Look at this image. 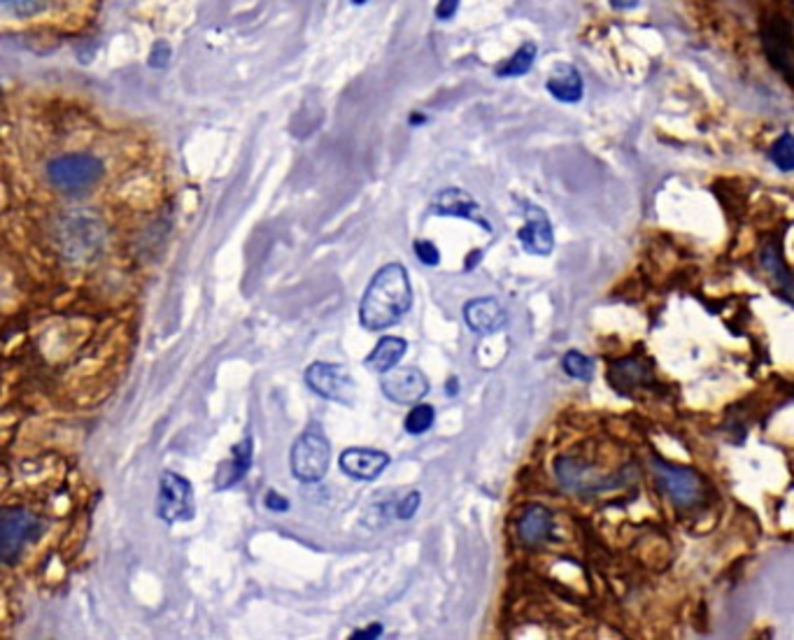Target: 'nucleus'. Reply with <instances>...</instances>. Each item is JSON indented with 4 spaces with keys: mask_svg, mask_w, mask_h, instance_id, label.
Here are the masks:
<instances>
[{
    "mask_svg": "<svg viewBox=\"0 0 794 640\" xmlns=\"http://www.w3.org/2000/svg\"><path fill=\"white\" fill-rule=\"evenodd\" d=\"M412 305V287L401 264H387L375 273L359 305V322L369 331H385L404 319Z\"/></svg>",
    "mask_w": 794,
    "mask_h": 640,
    "instance_id": "obj_1",
    "label": "nucleus"
},
{
    "mask_svg": "<svg viewBox=\"0 0 794 640\" xmlns=\"http://www.w3.org/2000/svg\"><path fill=\"white\" fill-rule=\"evenodd\" d=\"M289 461H291V473L299 482L313 484L326 475L332 461V445L317 424L303 431L299 440L293 443Z\"/></svg>",
    "mask_w": 794,
    "mask_h": 640,
    "instance_id": "obj_2",
    "label": "nucleus"
},
{
    "mask_svg": "<svg viewBox=\"0 0 794 640\" xmlns=\"http://www.w3.org/2000/svg\"><path fill=\"white\" fill-rule=\"evenodd\" d=\"M47 178L63 194H82L103 178V164L92 154H63L47 166Z\"/></svg>",
    "mask_w": 794,
    "mask_h": 640,
    "instance_id": "obj_3",
    "label": "nucleus"
},
{
    "mask_svg": "<svg viewBox=\"0 0 794 640\" xmlns=\"http://www.w3.org/2000/svg\"><path fill=\"white\" fill-rule=\"evenodd\" d=\"M43 533V520L26 508H0V564H12Z\"/></svg>",
    "mask_w": 794,
    "mask_h": 640,
    "instance_id": "obj_4",
    "label": "nucleus"
},
{
    "mask_svg": "<svg viewBox=\"0 0 794 640\" xmlns=\"http://www.w3.org/2000/svg\"><path fill=\"white\" fill-rule=\"evenodd\" d=\"M305 385L326 401H334L340 406H354L357 401L354 377L348 373V369L338 366V363H326V361L310 363L305 371Z\"/></svg>",
    "mask_w": 794,
    "mask_h": 640,
    "instance_id": "obj_5",
    "label": "nucleus"
},
{
    "mask_svg": "<svg viewBox=\"0 0 794 640\" xmlns=\"http://www.w3.org/2000/svg\"><path fill=\"white\" fill-rule=\"evenodd\" d=\"M59 242L61 252L71 258V262H82V258H89L100 250L103 229L98 219L84 213H73L61 219Z\"/></svg>",
    "mask_w": 794,
    "mask_h": 640,
    "instance_id": "obj_6",
    "label": "nucleus"
},
{
    "mask_svg": "<svg viewBox=\"0 0 794 640\" xmlns=\"http://www.w3.org/2000/svg\"><path fill=\"white\" fill-rule=\"evenodd\" d=\"M157 512L166 524L189 522L194 517V487L178 473H164L159 482Z\"/></svg>",
    "mask_w": 794,
    "mask_h": 640,
    "instance_id": "obj_7",
    "label": "nucleus"
},
{
    "mask_svg": "<svg viewBox=\"0 0 794 640\" xmlns=\"http://www.w3.org/2000/svg\"><path fill=\"white\" fill-rule=\"evenodd\" d=\"M654 475H658L660 487L666 496L678 506H695L701 496V478L693 469H683V466H671L660 459L652 463Z\"/></svg>",
    "mask_w": 794,
    "mask_h": 640,
    "instance_id": "obj_8",
    "label": "nucleus"
},
{
    "mask_svg": "<svg viewBox=\"0 0 794 640\" xmlns=\"http://www.w3.org/2000/svg\"><path fill=\"white\" fill-rule=\"evenodd\" d=\"M522 215H525V227L517 231V240H520L522 250L527 254L537 256L552 254V250H555V231H552V221L548 213L539 205L525 203Z\"/></svg>",
    "mask_w": 794,
    "mask_h": 640,
    "instance_id": "obj_9",
    "label": "nucleus"
},
{
    "mask_svg": "<svg viewBox=\"0 0 794 640\" xmlns=\"http://www.w3.org/2000/svg\"><path fill=\"white\" fill-rule=\"evenodd\" d=\"M380 389L387 396L389 401L401 403V406H412L420 403L424 396L429 394V379L422 371L418 369H392L387 373H383V383H380Z\"/></svg>",
    "mask_w": 794,
    "mask_h": 640,
    "instance_id": "obj_10",
    "label": "nucleus"
},
{
    "mask_svg": "<svg viewBox=\"0 0 794 640\" xmlns=\"http://www.w3.org/2000/svg\"><path fill=\"white\" fill-rule=\"evenodd\" d=\"M478 210H480L478 201L459 186H447V189H443V192H438L434 198H431V215L461 217V219H469L473 224H480L482 229L490 231L488 219L480 217Z\"/></svg>",
    "mask_w": 794,
    "mask_h": 640,
    "instance_id": "obj_11",
    "label": "nucleus"
},
{
    "mask_svg": "<svg viewBox=\"0 0 794 640\" xmlns=\"http://www.w3.org/2000/svg\"><path fill=\"white\" fill-rule=\"evenodd\" d=\"M389 455L369 447H350L340 455V471L359 482H371L385 473Z\"/></svg>",
    "mask_w": 794,
    "mask_h": 640,
    "instance_id": "obj_12",
    "label": "nucleus"
},
{
    "mask_svg": "<svg viewBox=\"0 0 794 640\" xmlns=\"http://www.w3.org/2000/svg\"><path fill=\"white\" fill-rule=\"evenodd\" d=\"M464 319L471 331L494 336L508 324V313L496 299H473L464 305Z\"/></svg>",
    "mask_w": 794,
    "mask_h": 640,
    "instance_id": "obj_13",
    "label": "nucleus"
},
{
    "mask_svg": "<svg viewBox=\"0 0 794 640\" xmlns=\"http://www.w3.org/2000/svg\"><path fill=\"white\" fill-rule=\"evenodd\" d=\"M765 49L775 71H781L787 80L792 75V28L783 16H771L765 24Z\"/></svg>",
    "mask_w": 794,
    "mask_h": 640,
    "instance_id": "obj_14",
    "label": "nucleus"
},
{
    "mask_svg": "<svg viewBox=\"0 0 794 640\" xmlns=\"http://www.w3.org/2000/svg\"><path fill=\"white\" fill-rule=\"evenodd\" d=\"M545 89L552 94V98H557L560 102H578L582 98L585 84H582V77L576 65L560 63V65H555V71L548 75Z\"/></svg>",
    "mask_w": 794,
    "mask_h": 640,
    "instance_id": "obj_15",
    "label": "nucleus"
},
{
    "mask_svg": "<svg viewBox=\"0 0 794 640\" xmlns=\"http://www.w3.org/2000/svg\"><path fill=\"white\" fill-rule=\"evenodd\" d=\"M552 529H555L552 512L543 506L527 508V512L520 517V522H517V533H520V541L525 545H539L548 541L552 535Z\"/></svg>",
    "mask_w": 794,
    "mask_h": 640,
    "instance_id": "obj_16",
    "label": "nucleus"
},
{
    "mask_svg": "<svg viewBox=\"0 0 794 640\" xmlns=\"http://www.w3.org/2000/svg\"><path fill=\"white\" fill-rule=\"evenodd\" d=\"M406 350H408V342L404 338L387 336V338L380 340L373 348V352L364 359V366L369 371H373V373L383 375V373L399 366V361L404 359Z\"/></svg>",
    "mask_w": 794,
    "mask_h": 640,
    "instance_id": "obj_17",
    "label": "nucleus"
},
{
    "mask_svg": "<svg viewBox=\"0 0 794 640\" xmlns=\"http://www.w3.org/2000/svg\"><path fill=\"white\" fill-rule=\"evenodd\" d=\"M250 463H252V440L248 438L233 449L229 461L221 463L219 475H217V487L219 490L233 487V484L250 471Z\"/></svg>",
    "mask_w": 794,
    "mask_h": 640,
    "instance_id": "obj_18",
    "label": "nucleus"
},
{
    "mask_svg": "<svg viewBox=\"0 0 794 640\" xmlns=\"http://www.w3.org/2000/svg\"><path fill=\"white\" fill-rule=\"evenodd\" d=\"M537 55L539 49L533 43H525L520 49L515 51L513 57H508L504 63L496 65V75L498 77H520V75H527L533 63H537Z\"/></svg>",
    "mask_w": 794,
    "mask_h": 640,
    "instance_id": "obj_19",
    "label": "nucleus"
},
{
    "mask_svg": "<svg viewBox=\"0 0 794 640\" xmlns=\"http://www.w3.org/2000/svg\"><path fill=\"white\" fill-rule=\"evenodd\" d=\"M648 377V371L638 363L636 359H625V361H617L611 366L609 371V379L611 385L619 391H625L629 387H634L636 383H643V379Z\"/></svg>",
    "mask_w": 794,
    "mask_h": 640,
    "instance_id": "obj_20",
    "label": "nucleus"
},
{
    "mask_svg": "<svg viewBox=\"0 0 794 640\" xmlns=\"http://www.w3.org/2000/svg\"><path fill=\"white\" fill-rule=\"evenodd\" d=\"M562 369L568 377L580 379V383H590L594 377V361L590 357H585L582 352H566L562 359Z\"/></svg>",
    "mask_w": 794,
    "mask_h": 640,
    "instance_id": "obj_21",
    "label": "nucleus"
},
{
    "mask_svg": "<svg viewBox=\"0 0 794 640\" xmlns=\"http://www.w3.org/2000/svg\"><path fill=\"white\" fill-rule=\"evenodd\" d=\"M434 420H436L434 408L426 403H416V408H412L406 418V431L410 436H422L434 426Z\"/></svg>",
    "mask_w": 794,
    "mask_h": 640,
    "instance_id": "obj_22",
    "label": "nucleus"
},
{
    "mask_svg": "<svg viewBox=\"0 0 794 640\" xmlns=\"http://www.w3.org/2000/svg\"><path fill=\"white\" fill-rule=\"evenodd\" d=\"M771 161L785 172H790L794 168V137H792V133H783L781 141L771 147Z\"/></svg>",
    "mask_w": 794,
    "mask_h": 640,
    "instance_id": "obj_23",
    "label": "nucleus"
},
{
    "mask_svg": "<svg viewBox=\"0 0 794 640\" xmlns=\"http://www.w3.org/2000/svg\"><path fill=\"white\" fill-rule=\"evenodd\" d=\"M416 254H418L420 262L426 264V266H436L441 262L438 247L434 245V242H429V240H418L416 242Z\"/></svg>",
    "mask_w": 794,
    "mask_h": 640,
    "instance_id": "obj_24",
    "label": "nucleus"
},
{
    "mask_svg": "<svg viewBox=\"0 0 794 640\" xmlns=\"http://www.w3.org/2000/svg\"><path fill=\"white\" fill-rule=\"evenodd\" d=\"M420 500H422V496H420V492H410L404 500H401V506H399V510H396V517H399V520H412V515H416L418 512V508H420Z\"/></svg>",
    "mask_w": 794,
    "mask_h": 640,
    "instance_id": "obj_25",
    "label": "nucleus"
},
{
    "mask_svg": "<svg viewBox=\"0 0 794 640\" xmlns=\"http://www.w3.org/2000/svg\"><path fill=\"white\" fill-rule=\"evenodd\" d=\"M40 5H43V0H0V8L12 10L16 14L33 12V10H38Z\"/></svg>",
    "mask_w": 794,
    "mask_h": 640,
    "instance_id": "obj_26",
    "label": "nucleus"
},
{
    "mask_svg": "<svg viewBox=\"0 0 794 640\" xmlns=\"http://www.w3.org/2000/svg\"><path fill=\"white\" fill-rule=\"evenodd\" d=\"M457 10H459V0H438L436 16L441 22H447V20H453Z\"/></svg>",
    "mask_w": 794,
    "mask_h": 640,
    "instance_id": "obj_27",
    "label": "nucleus"
},
{
    "mask_svg": "<svg viewBox=\"0 0 794 640\" xmlns=\"http://www.w3.org/2000/svg\"><path fill=\"white\" fill-rule=\"evenodd\" d=\"M266 508L268 510H275V512H285V510H289V504H287L285 496L275 494V492H268V496H266Z\"/></svg>",
    "mask_w": 794,
    "mask_h": 640,
    "instance_id": "obj_28",
    "label": "nucleus"
},
{
    "mask_svg": "<svg viewBox=\"0 0 794 640\" xmlns=\"http://www.w3.org/2000/svg\"><path fill=\"white\" fill-rule=\"evenodd\" d=\"M380 633H383V627H380V625H373V627H369V629H361V631L352 633V638H354V640H361V638H377Z\"/></svg>",
    "mask_w": 794,
    "mask_h": 640,
    "instance_id": "obj_29",
    "label": "nucleus"
},
{
    "mask_svg": "<svg viewBox=\"0 0 794 640\" xmlns=\"http://www.w3.org/2000/svg\"><path fill=\"white\" fill-rule=\"evenodd\" d=\"M611 5L615 10H634L638 5V0H611Z\"/></svg>",
    "mask_w": 794,
    "mask_h": 640,
    "instance_id": "obj_30",
    "label": "nucleus"
},
{
    "mask_svg": "<svg viewBox=\"0 0 794 640\" xmlns=\"http://www.w3.org/2000/svg\"><path fill=\"white\" fill-rule=\"evenodd\" d=\"M455 385H457V383H455V379H450V396H455V394H457V389H455Z\"/></svg>",
    "mask_w": 794,
    "mask_h": 640,
    "instance_id": "obj_31",
    "label": "nucleus"
},
{
    "mask_svg": "<svg viewBox=\"0 0 794 640\" xmlns=\"http://www.w3.org/2000/svg\"><path fill=\"white\" fill-rule=\"evenodd\" d=\"M352 3L354 5H364V3H369V0H352Z\"/></svg>",
    "mask_w": 794,
    "mask_h": 640,
    "instance_id": "obj_32",
    "label": "nucleus"
},
{
    "mask_svg": "<svg viewBox=\"0 0 794 640\" xmlns=\"http://www.w3.org/2000/svg\"><path fill=\"white\" fill-rule=\"evenodd\" d=\"M0 96H3V89H0Z\"/></svg>",
    "mask_w": 794,
    "mask_h": 640,
    "instance_id": "obj_33",
    "label": "nucleus"
}]
</instances>
